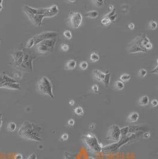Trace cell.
I'll list each match as a JSON object with an SVG mask.
<instances>
[{"instance_id":"cell-1","label":"cell","mask_w":158,"mask_h":159,"mask_svg":"<svg viewBox=\"0 0 158 159\" xmlns=\"http://www.w3.org/2000/svg\"><path fill=\"white\" fill-rule=\"evenodd\" d=\"M42 128L39 125L29 121H25L18 129V134L23 138L28 140L41 141Z\"/></svg>"},{"instance_id":"cell-2","label":"cell","mask_w":158,"mask_h":159,"mask_svg":"<svg viewBox=\"0 0 158 159\" xmlns=\"http://www.w3.org/2000/svg\"><path fill=\"white\" fill-rule=\"evenodd\" d=\"M82 140L84 143L85 146L89 151L94 153H99L102 152L103 147L99 143L98 138L92 133L83 135L82 137Z\"/></svg>"},{"instance_id":"cell-3","label":"cell","mask_w":158,"mask_h":159,"mask_svg":"<svg viewBox=\"0 0 158 159\" xmlns=\"http://www.w3.org/2000/svg\"><path fill=\"white\" fill-rule=\"evenodd\" d=\"M37 89L40 94L43 95H48L52 99H54L53 93V86L50 80L46 77H43L36 85Z\"/></svg>"},{"instance_id":"cell-4","label":"cell","mask_w":158,"mask_h":159,"mask_svg":"<svg viewBox=\"0 0 158 159\" xmlns=\"http://www.w3.org/2000/svg\"><path fill=\"white\" fill-rule=\"evenodd\" d=\"M136 134H131L130 136H128V135H127V136L125 137H123L120 139V140L118 141L117 143H114L111 144H109L108 146H104L102 148V151L104 153H110V152H116L119 150V148L121 147H122L123 145L127 144L128 142H130V140H133L135 138Z\"/></svg>"},{"instance_id":"cell-5","label":"cell","mask_w":158,"mask_h":159,"mask_svg":"<svg viewBox=\"0 0 158 159\" xmlns=\"http://www.w3.org/2000/svg\"><path fill=\"white\" fill-rule=\"evenodd\" d=\"M27 9L31 12L37 15H42L44 17H54L59 13V9L58 5H53L49 8H45V9H33L30 7L26 5Z\"/></svg>"},{"instance_id":"cell-6","label":"cell","mask_w":158,"mask_h":159,"mask_svg":"<svg viewBox=\"0 0 158 159\" xmlns=\"http://www.w3.org/2000/svg\"><path fill=\"white\" fill-rule=\"evenodd\" d=\"M8 89L20 90V84L14 78H10L5 74L0 73V88Z\"/></svg>"},{"instance_id":"cell-7","label":"cell","mask_w":158,"mask_h":159,"mask_svg":"<svg viewBox=\"0 0 158 159\" xmlns=\"http://www.w3.org/2000/svg\"><path fill=\"white\" fill-rule=\"evenodd\" d=\"M56 43V39H48L40 42L36 45L37 49L41 54L47 52H51L54 49V47Z\"/></svg>"},{"instance_id":"cell-8","label":"cell","mask_w":158,"mask_h":159,"mask_svg":"<svg viewBox=\"0 0 158 159\" xmlns=\"http://www.w3.org/2000/svg\"><path fill=\"white\" fill-rule=\"evenodd\" d=\"M122 138L120 133V128L118 125L113 124L109 128L107 135V139L108 140L112 141L117 143Z\"/></svg>"},{"instance_id":"cell-9","label":"cell","mask_w":158,"mask_h":159,"mask_svg":"<svg viewBox=\"0 0 158 159\" xmlns=\"http://www.w3.org/2000/svg\"><path fill=\"white\" fill-rule=\"evenodd\" d=\"M58 35V33L54 32H44L43 33H41L40 35H36V36L33 37V38H31L33 42V45L34 46L37 45L39 43H40L42 41L46 40V39H52L54 38Z\"/></svg>"},{"instance_id":"cell-10","label":"cell","mask_w":158,"mask_h":159,"mask_svg":"<svg viewBox=\"0 0 158 159\" xmlns=\"http://www.w3.org/2000/svg\"><path fill=\"white\" fill-rule=\"evenodd\" d=\"M69 20L73 28H79L82 22V15L79 12L71 13L69 14Z\"/></svg>"},{"instance_id":"cell-11","label":"cell","mask_w":158,"mask_h":159,"mask_svg":"<svg viewBox=\"0 0 158 159\" xmlns=\"http://www.w3.org/2000/svg\"><path fill=\"white\" fill-rule=\"evenodd\" d=\"M24 10L25 11V13L26 14L27 16L31 21H32L33 24H35L37 26L40 27L42 24V21L44 17H45L44 15H37L34 14L32 13L29 10L27 9L26 5H25L24 7Z\"/></svg>"},{"instance_id":"cell-12","label":"cell","mask_w":158,"mask_h":159,"mask_svg":"<svg viewBox=\"0 0 158 159\" xmlns=\"http://www.w3.org/2000/svg\"><path fill=\"white\" fill-rule=\"evenodd\" d=\"M34 58L29 54H26L24 52V58L22 63H21L20 67H21L24 69L30 70V71H33V61Z\"/></svg>"},{"instance_id":"cell-13","label":"cell","mask_w":158,"mask_h":159,"mask_svg":"<svg viewBox=\"0 0 158 159\" xmlns=\"http://www.w3.org/2000/svg\"><path fill=\"white\" fill-rule=\"evenodd\" d=\"M13 58L16 65L20 66L22 63L24 55V52L23 51H17L13 52L12 55Z\"/></svg>"},{"instance_id":"cell-14","label":"cell","mask_w":158,"mask_h":159,"mask_svg":"<svg viewBox=\"0 0 158 159\" xmlns=\"http://www.w3.org/2000/svg\"><path fill=\"white\" fill-rule=\"evenodd\" d=\"M92 74L95 77V79L99 81H103L105 79L106 74L98 70H94L92 71Z\"/></svg>"},{"instance_id":"cell-15","label":"cell","mask_w":158,"mask_h":159,"mask_svg":"<svg viewBox=\"0 0 158 159\" xmlns=\"http://www.w3.org/2000/svg\"><path fill=\"white\" fill-rule=\"evenodd\" d=\"M138 118H139V114L136 112H133L128 115L126 121L130 123H134L138 121Z\"/></svg>"},{"instance_id":"cell-16","label":"cell","mask_w":158,"mask_h":159,"mask_svg":"<svg viewBox=\"0 0 158 159\" xmlns=\"http://www.w3.org/2000/svg\"><path fill=\"white\" fill-rule=\"evenodd\" d=\"M77 66V62L74 60H69L65 65V69L68 70H74Z\"/></svg>"},{"instance_id":"cell-17","label":"cell","mask_w":158,"mask_h":159,"mask_svg":"<svg viewBox=\"0 0 158 159\" xmlns=\"http://www.w3.org/2000/svg\"><path fill=\"white\" fill-rule=\"evenodd\" d=\"M149 98L147 96H143L140 98L138 103L140 106H146L149 103Z\"/></svg>"},{"instance_id":"cell-18","label":"cell","mask_w":158,"mask_h":159,"mask_svg":"<svg viewBox=\"0 0 158 159\" xmlns=\"http://www.w3.org/2000/svg\"><path fill=\"white\" fill-rule=\"evenodd\" d=\"M99 13L97 11L94 10L91 11H89V12L85 14V16L89 17V18H92V19H95L97 18V17L98 16Z\"/></svg>"},{"instance_id":"cell-19","label":"cell","mask_w":158,"mask_h":159,"mask_svg":"<svg viewBox=\"0 0 158 159\" xmlns=\"http://www.w3.org/2000/svg\"><path fill=\"white\" fill-rule=\"evenodd\" d=\"M129 129L130 128L128 127H125L120 128V133L122 138L127 136V135L128 133L129 132Z\"/></svg>"},{"instance_id":"cell-20","label":"cell","mask_w":158,"mask_h":159,"mask_svg":"<svg viewBox=\"0 0 158 159\" xmlns=\"http://www.w3.org/2000/svg\"><path fill=\"white\" fill-rule=\"evenodd\" d=\"M106 74V75H105V79L104 80V81H103V83H104V85L106 86V87H108L109 86V84H110V77H111V73L110 72H108Z\"/></svg>"},{"instance_id":"cell-21","label":"cell","mask_w":158,"mask_h":159,"mask_svg":"<svg viewBox=\"0 0 158 159\" xmlns=\"http://www.w3.org/2000/svg\"><path fill=\"white\" fill-rule=\"evenodd\" d=\"M89 58H90V60L92 62H97V61H98L99 60V56L97 53L92 52V53H91V54L90 55V57H89Z\"/></svg>"},{"instance_id":"cell-22","label":"cell","mask_w":158,"mask_h":159,"mask_svg":"<svg viewBox=\"0 0 158 159\" xmlns=\"http://www.w3.org/2000/svg\"><path fill=\"white\" fill-rule=\"evenodd\" d=\"M17 125L14 122H10L7 125V129L10 132H14L16 129Z\"/></svg>"},{"instance_id":"cell-23","label":"cell","mask_w":158,"mask_h":159,"mask_svg":"<svg viewBox=\"0 0 158 159\" xmlns=\"http://www.w3.org/2000/svg\"><path fill=\"white\" fill-rule=\"evenodd\" d=\"M115 87L117 90H122L124 88V84L123 82L121 81H117L115 83Z\"/></svg>"},{"instance_id":"cell-24","label":"cell","mask_w":158,"mask_h":159,"mask_svg":"<svg viewBox=\"0 0 158 159\" xmlns=\"http://www.w3.org/2000/svg\"><path fill=\"white\" fill-rule=\"evenodd\" d=\"M74 112H75L76 115L81 116V115H82L83 113V109L82 107H81V106L77 107H76L75 110H74Z\"/></svg>"},{"instance_id":"cell-25","label":"cell","mask_w":158,"mask_h":159,"mask_svg":"<svg viewBox=\"0 0 158 159\" xmlns=\"http://www.w3.org/2000/svg\"><path fill=\"white\" fill-rule=\"evenodd\" d=\"M64 158L65 159H76L73 154L68 152H65L64 153Z\"/></svg>"},{"instance_id":"cell-26","label":"cell","mask_w":158,"mask_h":159,"mask_svg":"<svg viewBox=\"0 0 158 159\" xmlns=\"http://www.w3.org/2000/svg\"><path fill=\"white\" fill-rule=\"evenodd\" d=\"M120 78L122 81H127L130 80V78H131V76H130V75H128V74H124L120 76Z\"/></svg>"},{"instance_id":"cell-27","label":"cell","mask_w":158,"mask_h":159,"mask_svg":"<svg viewBox=\"0 0 158 159\" xmlns=\"http://www.w3.org/2000/svg\"><path fill=\"white\" fill-rule=\"evenodd\" d=\"M63 36L65 38L68 39H71L72 38V33L69 30H65L63 32Z\"/></svg>"},{"instance_id":"cell-28","label":"cell","mask_w":158,"mask_h":159,"mask_svg":"<svg viewBox=\"0 0 158 159\" xmlns=\"http://www.w3.org/2000/svg\"><path fill=\"white\" fill-rule=\"evenodd\" d=\"M79 66L82 70H86L88 67V64L86 61L81 62L79 64Z\"/></svg>"},{"instance_id":"cell-29","label":"cell","mask_w":158,"mask_h":159,"mask_svg":"<svg viewBox=\"0 0 158 159\" xmlns=\"http://www.w3.org/2000/svg\"><path fill=\"white\" fill-rule=\"evenodd\" d=\"M111 23V21L109 20L108 18H107V17H104L102 19H101V23L105 26H108Z\"/></svg>"},{"instance_id":"cell-30","label":"cell","mask_w":158,"mask_h":159,"mask_svg":"<svg viewBox=\"0 0 158 159\" xmlns=\"http://www.w3.org/2000/svg\"><path fill=\"white\" fill-rule=\"evenodd\" d=\"M149 27H150V29H152V30H155V29H156L157 27V23L155 21H150L149 24Z\"/></svg>"},{"instance_id":"cell-31","label":"cell","mask_w":158,"mask_h":159,"mask_svg":"<svg viewBox=\"0 0 158 159\" xmlns=\"http://www.w3.org/2000/svg\"><path fill=\"white\" fill-rule=\"evenodd\" d=\"M147 75V71L145 69H142L138 71V76L140 77H144Z\"/></svg>"},{"instance_id":"cell-32","label":"cell","mask_w":158,"mask_h":159,"mask_svg":"<svg viewBox=\"0 0 158 159\" xmlns=\"http://www.w3.org/2000/svg\"><path fill=\"white\" fill-rule=\"evenodd\" d=\"M60 48H61V49L63 51V52H68V51H69V47L68 46V45L67 44H62L61 46H60Z\"/></svg>"},{"instance_id":"cell-33","label":"cell","mask_w":158,"mask_h":159,"mask_svg":"<svg viewBox=\"0 0 158 159\" xmlns=\"http://www.w3.org/2000/svg\"><path fill=\"white\" fill-rule=\"evenodd\" d=\"M94 2H95V5L97 7H101L104 3V1H103V0H97Z\"/></svg>"},{"instance_id":"cell-34","label":"cell","mask_w":158,"mask_h":159,"mask_svg":"<svg viewBox=\"0 0 158 159\" xmlns=\"http://www.w3.org/2000/svg\"><path fill=\"white\" fill-rule=\"evenodd\" d=\"M68 138H69V135L66 133H63V134L61 135V140H63L64 141H66L68 140Z\"/></svg>"},{"instance_id":"cell-35","label":"cell","mask_w":158,"mask_h":159,"mask_svg":"<svg viewBox=\"0 0 158 159\" xmlns=\"http://www.w3.org/2000/svg\"><path fill=\"white\" fill-rule=\"evenodd\" d=\"M92 89L94 93H97L99 91V86L97 84H94L92 86Z\"/></svg>"},{"instance_id":"cell-36","label":"cell","mask_w":158,"mask_h":159,"mask_svg":"<svg viewBox=\"0 0 158 159\" xmlns=\"http://www.w3.org/2000/svg\"><path fill=\"white\" fill-rule=\"evenodd\" d=\"M153 48V45L151 42L148 43V44L145 46V49L147 51V50H151Z\"/></svg>"},{"instance_id":"cell-37","label":"cell","mask_w":158,"mask_h":159,"mask_svg":"<svg viewBox=\"0 0 158 159\" xmlns=\"http://www.w3.org/2000/svg\"><path fill=\"white\" fill-rule=\"evenodd\" d=\"M151 105H152V106L153 107H156V106H157L158 102H157V100L153 99V100H152V101H151Z\"/></svg>"},{"instance_id":"cell-38","label":"cell","mask_w":158,"mask_h":159,"mask_svg":"<svg viewBox=\"0 0 158 159\" xmlns=\"http://www.w3.org/2000/svg\"><path fill=\"white\" fill-rule=\"evenodd\" d=\"M68 124L70 127H73L75 124V121L73 119H70L68 122Z\"/></svg>"},{"instance_id":"cell-39","label":"cell","mask_w":158,"mask_h":159,"mask_svg":"<svg viewBox=\"0 0 158 159\" xmlns=\"http://www.w3.org/2000/svg\"><path fill=\"white\" fill-rule=\"evenodd\" d=\"M27 159H38V157H37V155L34 153H33V154H30L28 157L27 158Z\"/></svg>"},{"instance_id":"cell-40","label":"cell","mask_w":158,"mask_h":159,"mask_svg":"<svg viewBox=\"0 0 158 159\" xmlns=\"http://www.w3.org/2000/svg\"><path fill=\"white\" fill-rule=\"evenodd\" d=\"M117 15L116 14H115L114 15H112V16H111V17H107V18H108L109 20H110L111 21H113L116 20V19H117Z\"/></svg>"},{"instance_id":"cell-41","label":"cell","mask_w":158,"mask_h":159,"mask_svg":"<svg viewBox=\"0 0 158 159\" xmlns=\"http://www.w3.org/2000/svg\"><path fill=\"white\" fill-rule=\"evenodd\" d=\"M23 157L22 156V154H20V153H17L14 156V159H23Z\"/></svg>"},{"instance_id":"cell-42","label":"cell","mask_w":158,"mask_h":159,"mask_svg":"<svg viewBox=\"0 0 158 159\" xmlns=\"http://www.w3.org/2000/svg\"><path fill=\"white\" fill-rule=\"evenodd\" d=\"M128 27L130 29H132V30H133L134 29V27H135V25H134L133 23H130V24H128Z\"/></svg>"},{"instance_id":"cell-43","label":"cell","mask_w":158,"mask_h":159,"mask_svg":"<svg viewBox=\"0 0 158 159\" xmlns=\"http://www.w3.org/2000/svg\"><path fill=\"white\" fill-rule=\"evenodd\" d=\"M143 137L145 138H149L151 137V134L149 132H145L143 135Z\"/></svg>"},{"instance_id":"cell-44","label":"cell","mask_w":158,"mask_h":159,"mask_svg":"<svg viewBox=\"0 0 158 159\" xmlns=\"http://www.w3.org/2000/svg\"><path fill=\"white\" fill-rule=\"evenodd\" d=\"M158 66L157 65H156V68H155V70L152 71H151V73H154V74H157V72H158Z\"/></svg>"},{"instance_id":"cell-45","label":"cell","mask_w":158,"mask_h":159,"mask_svg":"<svg viewBox=\"0 0 158 159\" xmlns=\"http://www.w3.org/2000/svg\"><path fill=\"white\" fill-rule=\"evenodd\" d=\"M2 124H3V117H2V114L0 113V129L1 128Z\"/></svg>"},{"instance_id":"cell-46","label":"cell","mask_w":158,"mask_h":159,"mask_svg":"<svg viewBox=\"0 0 158 159\" xmlns=\"http://www.w3.org/2000/svg\"><path fill=\"white\" fill-rule=\"evenodd\" d=\"M95 126L94 123H90V124L89 125V129H91L95 128Z\"/></svg>"},{"instance_id":"cell-47","label":"cell","mask_w":158,"mask_h":159,"mask_svg":"<svg viewBox=\"0 0 158 159\" xmlns=\"http://www.w3.org/2000/svg\"><path fill=\"white\" fill-rule=\"evenodd\" d=\"M69 104L70 106H72L74 105V104H75V101H74L73 100H71V101H69Z\"/></svg>"},{"instance_id":"cell-48","label":"cell","mask_w":158,"mask_h":159,"mask_svg":"<svg viewBox=\"0 0 158 159\" xmlns=\"http://www.w3.org/2000/svg\"><path fill=\"white\" fill-rule=\"evenodd\" d=\"M109 9H110V11H111L113 10L114 9V6H113V5H109Z\"/></svg>"},{"instance_id":"cell-49","label":"cell","mask_w":158,"mask_h":159,"mask_svg":"<svg viewBox=\"0 0 158 159\" xmlns=\"http://www.w3.org/2000/svg\"><path fill=\"white\" fill-rule=\"evenodd\" d=\"M2 3H3V1L2 0H0V11L2 9H3V5H2Z\"/></svg>"},{"instance_id":"cell-50","label":"cell","mask_w":158,"mask_h":159,"mask_svg":"<svg viewBox=\"0 0 158 159\" xmlns=\"http://www.w3.org/2000/svg\"><path fill=\"white\" fill-rule=\"evenodd\" d=\"M88 159H95L94 157H89L88 158Z\"/></svg>"},{"instance_id":"cell-51","label":"cell","mask_w":158,"mask_h":159,"mask_svg":"<svg viewBox=\"0 0 158 159\" xmlns=\"http://www.w3.org/2000/svg\"><path fill=\"white\" fill-rule=\"evenodd\" d=\"M0 44H1V41H0Z\"/></svg>"}]
</instances>
